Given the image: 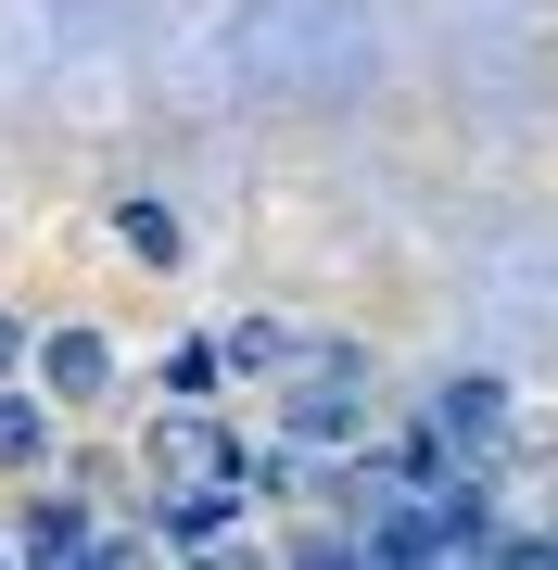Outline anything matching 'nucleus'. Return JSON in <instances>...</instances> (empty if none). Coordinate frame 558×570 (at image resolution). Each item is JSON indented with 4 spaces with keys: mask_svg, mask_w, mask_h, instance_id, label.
Segmentation results:
<instances>
[{
    "mask_svg": "<svg viewBox=\"0 0 558 570\" xmlns=\"http://www.w3.org/2000/svg\"><path fill=\"white\" fill-rule=\"evenodd\" d=\"M546 546H558V520H546Z\"/></svg>",
    "mask_w": 558,
    "mask_h": 570,
    "instance_id": "obj_8",
    "label": "nucleus"
},
{
    "mask_svg": "<svg viewBox=\"0 0 558 570\" xmlns=\"http://www.w3.org/2000/svg\"><path fill=\"white\" fill-rule=\"evenodd\" d=\"M166 393H178V406H216V393H228V343H178L166 355Z\"/></svg>",
    "mask_w": 558,
    "mask_h": 570,
    "instance_id": "obj_5",
    "label": "nucleus"
},
{
    "mask_svg": "<svg viewBox=\"0 0 558 570\" xmlns=\"http://www.w3.org/2000/svg\"><path fill=\"white\" fill-rule=\"evenodd\" d=\"M432 431H444L457 456H496L508 431H520V406H508V381H444L432 393Z\"/></svg>",
    "mask_w": 558,
    "mask_h": 570,
    "instance_id": "obj_3",
    "label": "nucleus"
},
{
    "mask_svg": "<svg viewBox=\"0 0 558 570\" xmlns=\"http://www.w3.org/2000/svg\"><path fill=\"white\" fill-rule=\"evenodd\" d=\"M153 469H166V520L204 546V532H228V508H242V469H254V456L228 444L204 406H178L166 431H153Z\"/></svg>",
    "mask_w": 558,
    "mask_h": 570,
    "instance_id": "obj_1",
    "label": "nucleus"
},
{
    "mask_svg": "<svg viewBox=\"0 0 558 570\" xmlns=\"http://www.w3.org/2000/svg\"><path fill=\"white\" fill-rule=\"evenodd\" d=\"M39 456H51V419L26 393H0V469H39Z\"/></svg>",
    "mask_w": 558,
    "mask_h": 570,
    "instance_id": "obj_6",
    "label": "nucleus"
},
{
    "mask_svg": "<svg viewBox=\"0 0 558 570\" xmlns=\"http://www.w3.org/2000/svg\"><path fill=\"white\" fill-rule=\"evenodd\" d=\"M51 393H63V406H102V393H115V343H102V330H51Z\"/></svg>",
    "mask_w": 558,
    "mask_h": 570,
    "instance_id": "obj_4",
    "label": "nucleus"
},
{
    "mask_svg": "<svg viewBox=\"0 0 558 570\" xmlns=\"http://www.w3.org/2000/svg\"><path fill=\"white\" fill-rule=\"evenodd\" d=\"M13 355H26V330H13V317H0V367H13Z\"/></svg>",
    "mask_w": 558,
    "mask_h": 570,
    "instance_id": "obj_7",
    "label": "nucleus"
},
{
    "mask_svg": "<svg viewBox=\"0 0 558 570\" xmlns=\"http://www.w3.org/2000/svg\"><path fill=\"white\" fill-rule=\"evenodd\" d=\"M355 419H369V367H355V355H317L305 381H292V444H317V431L343 444Z\"/></svg>",
    "mask_w": 558,
    "mask_h": 570,
    "instance_id": "obj_2",
    "label": "nucleus"
}]
</instances>
